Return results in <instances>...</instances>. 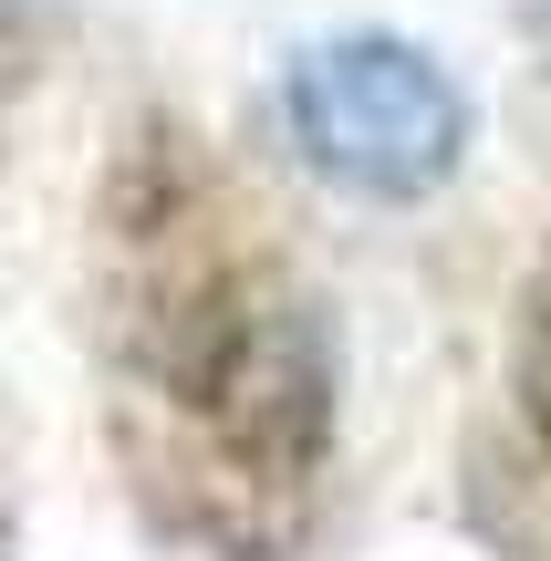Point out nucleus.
<instances>
[{"mask_svg": "<svg viewBox=\"0 0 551 561\" xmlns=\"http://www.w3.org/2000/svg\"><path fill=\"white\" fill-rule=\"evenodd\" d=\"M282 125L312 178L354 198H427L469 157V94L395 32H333L282 62Z\"/></svg>", "mask_w": 551, "mask_h": 561, "instance_id": "f03ea898", "label": "nucleus"}, {"mask_svg": "<svg viewBox=\"0 0 551 561\" xmlns=\"http://www.w3.org/2000/svg\"><path fill=\"white\" fill-rule=\"evenodd\" d=\"M146 375L250 489H302L333 458V343L291 280L250 261H177L146 301Z\"/></svg>", "mask_w": 551, "mask_h": 561, "instance_id": "f257e3e1", "label": "nucleus"}, {"mask_svg": "<svg viewBox=\"0 0 551 561\" xmlns=\"http://www.w3.org/2000/svg\"><path fill=\"white\" fill-rule=\"evenodd\" d=\"M510 396H520V426H531V447L551 458V250H541L531 291H520V333H510Z\"/></svg>", "mask_w": 551, "mask_h": 561, "instance_id": "7ed1b4c3", "label": "nucleus"}, {"mask_svg": "<svg viewBox=\"0 0 551 561\" xmlns=\"http://www.w3.org/2000/svg\"><path fill=\"white\" fill-rule=\"evenodd\" d=\"M531 32H541V42H551V0H531Z\"/></svg>", "mask_w": 551, "mask_h": 561, "instance_id": "20e7f679", "label": "nucleus"}]
</instances>
